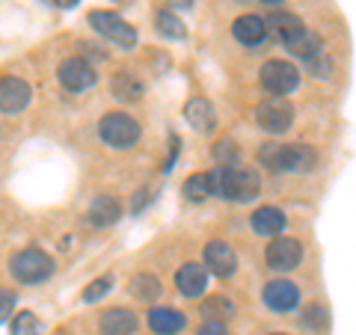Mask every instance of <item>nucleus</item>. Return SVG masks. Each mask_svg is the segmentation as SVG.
I'll return each instance as SVG.
<instances>
[{
	"instance_id": "a211bd4d",
	"label": "nucleus",
	"mask_w": 356,
	"mask_h": 335,
	"mask_svg": "<svg viewBox=\"0 0 356 335\" xmlns=\"http://www.w3.org/2000/svg\"><path fill=\"white\" fill-rule=\"evenodd\" d=\"M184 119L202 133H211L217 128V110L211 107V101H205V98H191L184 107Z\"/></svg>"
},
{
	"instance_id": "cd10ccee",
	"label": "nucleus",
	"mask_w": 356,
	"mask_h": 335,
	"mask_svg": "<svg viewBox=\"0 0 356 335\" xmlns=\"http://www.w3.org/2000/svg\"><path fill=\"white\" fill-rule=\"evenodd\" d=\"M110 288H113V276H102V279H92L86 288H83V300L86 303H95V300H102Z\"/></svg>"
},
{
	"instance_id": "b1692460",
	"label": "nucleus",
	"mask_w": 356,
	"mask_h": 335,
	"mask_svg": "<svg viewBox=\"0 0 356 335\" xmlns=\"http://www.w3.org/2000/svg\"><path fill=\"white\" fill-rule=\"evenodd\" d=\"M181 193L191 199V202H202V199H208L211 196V190H208V175H191L184 181V187H181Z\"/></svg>"
},
{
	"instance_id": "4be33fe9",
	"label": "nucleus",
	"mask_w": 356,
	"mask_h": 335,
	"mask_svg": "<svg viewBox=\"0 0 356 335\" xmlns=\"http://www.w3.org/2000/svg\"><path fill=\"white\" fill-rule=\"evenodd\" d=\"M113 92H116L119 101H137V98L143 95V86H140L137 77H131V74H125V72H119V74H116V81H113Z\"/></svg>"
},
{
	"instance_id": "c85d7f7f",
	"label": "nucleus",
	"mask_w": 356,
	"mask_h": 335,
	"mask_svg": "<svg viewBox=\"0 0 356 335\" xmlns=\"http://www.w3.org/2000/svg\"><path fill=\"white\" fill-rule=\"evenodd\" d=\"M303 323L312 329H321V327H327V309H321V306H309L303 311Z\"/></svg>"
},
{
	"instance_id": "bb28decb",
	"label": "nucleus",
	"mask_w": 356,
	"mask_h": 335,
	"mask_svg": "<svg viewBox=\"0 0 356 335\" xmlns=\"http://www.w3.org/2000/svg\"><path fill=\"white\" fill-rule=\"evenodd\" d=\"M42 332V323L33 311H18L15 320H13V335H39Z\"/></svg>"
},
{
	"instance_id": "ddd939ff",
	"label": "nucleus",
	"mask_w": 356,
	"mask_h": 335,
	"mask_svg": "<svg viewBox=\"0 0 356 335\" xmlns=\"http://www.w3.org/2000/svg\"><path fill=\"white\" fill-rule=\"evenodd\" d=\"M175 285L184 297H202L205 288H208V270L205 264H196V261H187L181 270L175 273Z\"/></svg>"
},
{
	"instance_id": "423d86ee",
	"label": "nucleus",
	"mask_w": 356,
	"mask_h": 335,
	"mask_svg": "<svg viewBox=\"0 0 356 335\" xmlns=\"http://www.w3.org/2000/svg\"><path fill=\"white\" fill-rule=\"evenodd\" d=\"M89 24L102 33L104 39L116 42L119 48H134V44H137V30L116 13H102V9H98V13H89Z\"/></svg>"
},
{
	"instance_id": "7ed1b4c3",
	"label": "nucleus",
	"mask_w": 356,
	"mask_h": 335,
	"mask_svg": "<svg viewBox=\"0 0 356 335\" xmlns=\"http://www.w3.org/2000/svg\"><path fill=\"white\" fill-rule=\"evenodd\" d=\"M9 270H13V276L18 282L36 285V282H44V279L54 273V259L39 247H27L9 261Z\"/></svg>"
},
{
	"instance_id": "aec40b11",
	"label": "nucleus",
	"mask_w": 356,
	"mask_h": 335,
	"mask_svg": "<svg viewBox=\"0 0 356 335\" xmlns=\"http://www.w3.org/2000/svg\"><path fill=\"white\" fill-rule=\"evenodd\" d=\"M122 217V205L116 196H98L92 205H89V222L98 229H107Z\"/></svg>"
},
{
	"instance_id": "9b49d317",
	"label": "nucleus",
	"mask_w": 356,
	"mask_h": 335,
	"mask_svg": "<svg viewBox=\"0 0 356 335\" xmlns=\"http://www.w3.org/2000/svg\"><path fill=\"white\" fill-rule=\"evenodd\" d=\"M205 270H211L214 276L226 279L238 270V255L229 247L226 240H211L205 247Z\"/></svg>"
},
{
	"instance_id": "a878e982",
	"label": "nucleus",
	"mask_w": 356,
	"mask_h": 335,
	"mask_svg": "<svg viewBox=\"0 0 356 335\" xmlns=\"http://www.w3.org/2000/svg\"><path fill=\"white\" fill-rule=\"evenodd\" d=\"M131 291L137 294L140 300H154V297L161 294V282H158L154 276H146V273H143V276H137V279L131 282Z\"/></svg>"
},
{
	"instance_id": "f3484780",
	"label": "nucleus",
	"mask_w": 356,
	"mask_h": 335,
	"mask_svg": "<svg viewBox=\"0 0 356 335\" xmlns=\"http://www.w3.org/2000/svg\"><path fill=\"white\" fill-rule=\"evenodd\" d=\"M232 36H235L241 44H247V48H255V44H261L267 30H264V18L259 15H241L235 18V24H232Z\"/></svg>"
},
{
	"instance_id": "412c9836",
	"label": "nucleus",
	"mask_w": 356,
	"mask_h": 335,
	"mask_svg": "<svg viewBox=\"0 0 356 335\" xmlns=\"http://www.w3.org/2000/svg\"><path fill=\"white\" fill-rule=\"evenodd\" d=\"M288 51H291L294 57H300V60H315L321 54V36L318 33H312V30H303L300 36H294L291 42H288Z\"/></svg>"
},
{
	"instance_id": "c756f323",
	"label": "nucleus",
	"mask_w": 356,
	"mask_h": 335,
	"mask_svg": "<svg viewBox=\"0 0 356 335\" xmlns=\"http://www.w3.org/2000/svg\"><path fill=\"white\" fill-rule=\"evenodd\" d=\"M13 309H15V294L0 291V320H6L9 315H13Z\"/></svg>"
},
{
	"instance_id": "473e14b6",
	"label": "nucleus",
	"mask_w": 356,
	"mask_h": 335,
	"mask_svg": "<svg viewBox=\"0 0 356 335\" xmlns=\"http://www.w3.org/2000/svg\"><path fill=\"white\" fill-rule=\"evenodd\" d=\"M175 6H181V9H187V6H193V0H172Z\"/></svg>"
},
{
	"instance_id": "7c9ffc66",
	"label": "nucleus",
	"mask_w": 356,
	"mask_h": 335,
	"mask_svg": "<svg viewBox=\"0 0 356 335\" xmlns=\"http://www.w3.org/2000/svg\"><path fill=\"white\" fill-rule=\"evenodd\" d=\"M196 335H229V329H226V323H220V320H208L199 327Z\"/></svg>"
},
{
	"instance_id": "2f4dec72",
	"label": "nucleus",
	"mask_w": 356,
	"mask_h": 335,
	"mask_svg": "<svg viewBox=\"0 0 356 335\" xmlns=\"http://www.w3.org/2000/svg\"><path fill=\"white\" fill-rule=\"evenodd\" d=\"M54 3H57V6H63V9H72V6L77 3V0H54Z\"/></svg>"
},
{
	"instance_id": "9d476101",
	"label": "nucleus",
	"mask_w": 356,
	"mask_h": 335,
	"mask_svg": "<svg viewBox=\"0 0 356 335\" xmlns=\"http://www.w3.org/2000/svg\"><path fill=\"white\" fill-rule=\"evenodd\" d=\"M30 83L21 77H0V113H18L30 104Z\"/></svg>"
},
{
	"instance_id": "5701e85b",
	"label": "nucleus",
	"mask_w": 356,
	"mask_h": 335,
	"mask_svg": "<svg viewBox=\"0 0 356 335\" xmlns=\"http://www.w3.org/2000/svg\"><path fill=\"white\" fill-rule=\"evenodd\" d=\"M154 27H158V33H161V36H166V39H184L187 36L181 18L172 15V13H158V15H154Z\"/></svg>"
},
{
	"instance_id": "4468645a",
	"label": "nucleus",
	"mask_w": 356,
	"mask_h": 335,
	"mask_svg": "<svg viewBox=\"0 0 356 335\" xmlns=\"http://www.w3.org/2000/svg\"><path fill=\"white\" fill-rule=\"evenodd\" d=\"M264 30L270 33V36L276 39V42H282V44H288L294 36H300L306 27H303V21H300L294 13H273L270 18L264 21Z\"/></svg>"
},
{
	"instance_id": "f03ea898",
	"label": "nucleus",
	"mask_w": 356,
	"mask_h": 335,
	"mask_svg": "<svg viewBox=\"0 0 356 335\" xmlns=\"http://www.w3.org/2000/svg\"><path fill=\"white\" fill-rule=\"evenodd\" d=\"M259 158L264 166H270L276 172H309L315 166V152L303 146V142H291V146L267 142Z\"/></svg>"
},
{
	"instance_id": "0eeeda50",
	"label": "nucleus",
	"mask_w": 356,
	"mask_h": 335,
	"mask_svg": "<svg viewBox=\"0 0 356 335\" xmlns=\"http://www.w3.org/2000/svg\"><path fill=\"white\" fill-rule=\"evenodd\" d=\"M255 122H259L267 133H285L294 122V107H291V101H285V98L270 95L255 110Z\"/></svg>"
},
{
	"instance_id": "f8f14e48",
	"label": "nucleus",
	"mask_w": 356,
	"mask_h": 335,
	"mask_svg": "<svg viewBox=\"0 0 356 335\" xmlns=\"http://www.w3.org/2000/svg\"><path fill=\"white\" fill-rule=\"evenodd\" d=\"M264 303L270 311H280V315H285V311L297 309L300 303V288L294 282H288V279H276V282H270L264 288Z\"/></svg>"
},
{
	"instance_id": "f704fd0d",
	"label": "nucleus",
	"mask_w": 356,
	"mask_h": 335,
	"mask_svg": "<svg viewBox=\"0 0 356 335\" xmlns=\"http://www.w3.org/2000/svg\"><path fill=\"white\" fill-rule=\"evenodd\" d=\"M273 335H285V332H273Z\"/></svg>"
},
{
	"instance_id": "393cba45",
	"label": "nucleus",
	"mask_w": 356,
	"mask_h": 335,
	"mask_svg": "<svg viewBox=\"0 0 356 335\" xmlns=\"http://www.w3.org/2000/svg\"><path fill=\"white\" fill-rule=\"evenodd\" d=\"M214 161L220 166H238L241 163V149L235 140H220L214 146Z\"/></svg>"
},
{
	"instance_id": "6ab92c4d",
	"label": "nucleus",
	"mask_w": 356,
	"mask_h": 335,
	"mask_svg": "<svg viewBox=\"0 0 356 335\" xmlns=\"http://www.w3.org/2000/svg\"><path fill=\"white\" fill-rule=\"evenodd\" d=\"M252 220V229L264 234V238H276L282 229H285V211L280 208H273V205H261V208H255V214L250 217Z\"/></svg>"
},
{
	"instance_id": "39448f33",
	"label": "nucleus",
	"mask_w": 356,
	"mask_h": 335,
	"mask_svg": "<svg viewBox=\"0 0 356 335\" xmlns=\"http://www.w3.org/2000/svg\"><path fill=\"white\" fill-rule=\"evenodd\" d=\"M98 133L107 146L113 149H131L140 140V122L131 119L128 113H107L98 122Z\"/></svg>"
},
{
	"instance_id": "dca6fc26",
	"label": "nucleus",
	"mask_w": 356,
	"mask_h": 335,
	"mask_svg": "<svg viewBox=\"0 0 356 335\" xmlns=\"http://www.w3.org/2000/svg\"><path fill=\"white\" fill-rule=\"evenodd\" d=\"M184 323H187V318L170 306H158L149 311V327L154 335H175L184 329Z\"/></svg>"
},
{
	"instance_id": "72a5a7b5",
	"label": "nucleus",
	"mask_w": 356,
	"mask_h": 335,
	"mask_svg": "<svg viewBox=\"0 0 356 335\" xmlns=\"http://www.w3.org/2000/svg\"><path fill=\"white\" fill-rule=\"evenodd\" d=\"M261 3H280V0H261Z\"/></svg>"
},
{
	"instance_id": "20e7f679",
	"label": "nucleus",
	"mask_w": 356,
	"mask_h": 335,
	"mask_svg": "<svg viewBox=\"0 0 356 335\" xmlns=\"http://www.w3.org/2000/svg\"><path fill=\"white\" fill-rule=\"evenodd\" d=\"M259 81H261V89L267 95L285 98L300 86V72H297V65L285 63V60H270V63L261 65Z\"/></svg>"
},
{
	"instance_id": "2eb2a0df",
	"label": "nucleus",
	"mask_w": 356,
	"mask_h": 335,
	"mask_svg": "<svg viewBox=\"0 0 356 335\" xmlns=\"http://www.w3.org/2000/svg\"><path fill=\"white\" fill-rule=\"evenodd\" d=\"M98 327H102L104 335H134L137 332V315H134L131 309H110L102 315L98 320Z\"/></svg>"
},
{
	"instance_id": "f257e3e1",
	"label": "nucleus",
	"mask_w": 356,
	"mask_h": 335,
	"mask_svg": "<svg viewBox=\"0 0 356 335\" xmlns=\"http://www.w3.org/2000/svg\"><path fill=\"white\" fill-rule=\"evenodd\" d=\"M208 190L229 202H250L259 196L261 178L255 170H241V166H220L208 172Z\"/></svg>"
},
{
	"instance_id": "1a4fd4ad",
	"label": "nucleus",
	"mask_w": 356,
	"mask_h": 335,
	"mask_svg": "<svg viewBox=\"0 0 356 335\" xmlns=\"http://www.w3.org/2000/svg\"><path fill=\"white\" fill-rule=\"evenodd\" d=\"M57 77H60V83L69 89V92H83V89L95 86V81H98L95 69H92V65H89L86 60H81V57L65 60V63L60 65Z\"/></svg>"
},
{
	"instance_id": "6e6552de",
	"label": "nucleus",
	"mask_w": 356,
	"mask_h": 335,
	"mask_svg": "<svg viewBox=\"0 0 356 335\" xmlns=\"http://www.w3.org/2000/svg\"><path fill=\"white\" fill-rule=\"evenodd\" d=\"M264 259L270 270H294V267L303 261V243L297 238H273L264 250Z\"/></svg>"
}]
</instances>
